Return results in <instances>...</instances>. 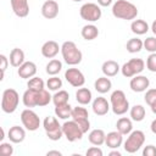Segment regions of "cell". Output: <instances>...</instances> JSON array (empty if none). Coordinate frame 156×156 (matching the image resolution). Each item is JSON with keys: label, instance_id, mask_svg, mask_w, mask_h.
Returning <instances> with one entry per match:
<instances>
[{"label": "cell", "instance_id": "cell-1", "mask_svg": "<svg viewBox=\"0 0 156 156\" xmlns=\"http://www.w3.org/2000/svg\"><path fill=\"white\" fill-rule=\"evenodd\" d=\"M111 11L116 18L126 20V21L135 20L138 16L136 6L128 0H117L116 2H113Z\"/></svg>", "mask_w": 156, "mask_h": 156}, {"label": "cell", "instance_id": "cell-2", "mask_svg": "<svg viewBox=\"0 0 156 156\" xmlns=\"http://www.w3.org/2000/svg\"><path fill=\"white\" fill-rule=\"evenodd\" d=\"M61 55H62L63 61L68 66L79 65L82 62V58H83L82 51L78 49L76 43L71 41V40H67L61 45Z\"/></svg>", "mask_w": 156, "mask_h": 156}, {"label": "cell", "instance_id": "cell-3", "mask_svg": "<svg viewBox=\"0 0 156 156\" xmlns=\"http://www.w3.org/2000/svg\"><path fill=\"white\" fill-rule=\"evenodd\" d=\"M110 105H111L112 112L117 116H122L129 110V101H128L124 91L121 89L112 91V94L110 96Z\"/></svg>", "mask_w": 156, "mask_h": 156}, {"label": "cell", "instance_id": "cell-4", "mask_svg": "<svg viewBox=\"0 0 156 156\" xmlns=\"http://www.w3.org/2000/svg\"><path fill=\"white\" fill-rule=\"evenodd\" d=\"M43 127L45 129L46 136L52 140V141H57L63 136V132H62V126L58 123L57 117L54 116H46L43 121Z\"/></svg>", "mask_w": 156, "mask_h": 156}, {"label": "cell", "instance_id": "cell-5", "mask_svg": "<svg viewBox=\"0 0 156 156\" xmlns=\"http://www.w3.org/2000/svg\"><path fill=\"white\" fill-rule=\"evenodd\" d=\"M18 102H20V95L15 89L7 88L2 91L1 110L5 113H13L18 107Z\"/></svg>", "mask_w": 156, "mask_h": 156}, {"label": "cell", "instance_id": "cell-6", "mask_svg": "<svg viewBox=\"0 0 156 156\" xmlns=\"http://www.w3.org/2000/svg\"><path fill=\"white\" fill-rule=\"evenodd\" d=\"M145 143V134L143 130H132L128 134L127 140L123 143V147L126 152L134 154L141 149V146Z\"/></svg>", "mask_w": 156, "mask_h": 156}, {"label": "cell", "instance_id": "cell-7", "mask_svg": "<svg viewBox=\"0 0 156 156\" xmlns=\"http://www.w3.org/2000/svg\"><path fill=\"white\" fill-rule=\"evenodd\" d=\"M79 15L87 22H96L101 18L102 11L100 9V5L95 2H85L80 6Z\"/></svg>", "mask_w": 156, "mask_h": 156}, {"label": "cell", "instance_id": "cell-8", "mask_svg": "<svg viewBox=\"0 0 156 156\" xmlns=\"http://www.w3.org/2000/svg\"><path fill=\"white\" fill-rule=\"evenodd\" d=\"M145 68V62L143 58H130L123 66L121 67V72L123 77L126 78H132L136 74H140Z\"/></svg>", "mask_w": 156, "mask_h": 156}, {"label": "cell", "instance_id": "cell-9", "mask_svg": "<svg viewBox=\"0 0 156 156\" xmlns=\"http://www.w3.org/2000/svg\"><path fill=\"white\" fill-rule=\"evenodd\" d=\"M71 118L79 126V128L84 134L88 133V130L90 129V122H89V113L85 107H82V106L73 107Z\"/></svg>", "mask_w": 156, "mask_h": 156}, {"label": "cell", "instance_id": "cell-10", "mask_svg": "<svg viewBox=\"0 0 156 156\" xmlns=\"http://www.w3.org/2000/svg\"><path fill=\"white\" fill-rule=\"evenodd\" d=\"M21 122L23 127L29 132H34L40 127L39 116L30 108H26L21 112Z\"/></svg>", "mask_w": 156, "mask_h": 156}, {"label": "cell", "instance_id": "cell-11", "mask_svg": "<svg viewBox=\"0 0 156 156\" xmlns=\"http://www.w3.org/2000/svg\"><path fill=\"white\" fill-rule=\"evenodd\" d=\"M62 132H63V136H66V139L71 143H74L77 140H80L83 138V132L79 128V126L72 119V121H66L62 124Z\"/></svg>", "mask_w": 156, "mask_h": 156}, {"label": "cell", "instance_id": "cell-12", "mask_svg": "<svg viewBox=\"0 0 156 156\" xmlns=\"http://www.w3.org/2000/svg\"><path fill=\"white\" fill-rule=\"evenodd\" d=\"M65 78L74 88H80L85 83V77L82 73V71L78 69V68H74V67H71V68H67L66 69Z\"/></svg>", "mask_w": 156, "mask_h": 156}, {"label": "cell", "instance_id": "cell-13", "mask_svg": "<svg viewBox=\"0 0 156 156\" xmlns=\"http://www.w3.org/2000/svg\"><path fill=\"white\" fill-rule=\"evenodd\" d=\"M150 85V80L147 77L141 76V74H136L134 77H132L130 82H129V87L134 93H143L146 91L147 88Z\"/></svg>", "mask_w": 156, "mask_h": 156}, {"label": "cell", "instance_id": "cell-14", "mask_svg": "<svg viewBox=\"0 0 156 156\" xmlns=\"http://www.w3.org/2000/svg\"><path fill=\"white\" fill-rule=\"evenodd\" d=\"M91 108H93V112L95 115H98V116H105L110 111L111 105L107 101V99H105L104 96H98V98H95L93 100Z\"/></svg>", "mask_w": 156, "mask_h": 156}, {"label": "cell", "instance_id": "cell-15", "mask_svg": "<svg viewBox=\"0 0 156 156\" xmlns=\"http://www.w3.org/2000/svg\"><path fill=\"white\" fill-rule=\"evenodd\" d=\"M17 74L22 79H30L37 74V65L32 61H24L17 69Z\"/></svg>", "mask_w": 156, "mask_h": 156}, {"label": "cell", "instance_id": "cell-16", "mask_svg": "<svg viewBox=\"0 0 156 156\" xmlns=\"http://www.w3.org/2000/svg\"><path fill=\"white\" fill-rule=\"evenodd\" d=\"M41 15L48 20H52L58 15V4L55 0H46L41 5Z\"/></svg>", "mask_w": 156, "mask_h": 156}, {"label": "cell", "instance_id": "cell-17", "mask_svg": "<svg viewBox=\"0 0 156 156\" xmlns=\"http://www.w3.org/2000/svg\"><path fill=\"white\" fill-rule=\"evenodd\" d=\"M11 2V7L13 13L17 17H27L29 13V5H28V0H10Z\"/></svg>", "mask_w": 156, "mask_h": 156}, {"label": "cell", "instance_id": "cell-18", "mask_svg": "<svg viewBox=\"0 0 156 156\" xmlns=\"http://www.w3.org/2000/svg\"><path fill=\"white\" fill-rule=\"evenodd\" d=\"M40 51H41V55L44 57H46V58H54L58 54V51H61V46L55 40H48V41H45L43 44Z\"/></svg>", "mask_w": 156, "mask_h": 156}, {"label": "cell", "instance_id": "cell-19", "mask_svg": "<svg viewBox=\"0 0 156 156\" xmlns=\"http://www.w3.org/2000/svg\"><path fill=\"white\" fill-rule=\"evenodd\" d=\"M7 138L13 144H20L26 139V130L23 127L12 126L7 132Z\"/></svg>", "mask_w": 156, "mask_h": 156}, {"label": "cell", "instance_id": "cell-20", "mask_svg": "<svg viewBox=\"0 0 156 156\" xmlns=\"http://www.w3.org/2000/svg\"><path fill=\"white\" fill-rule=\"evenodd\" d=\"M105 144L110 149H118L123 144V134H121L118 130H113L106 134Z\"/></svg>", "mask_w": 156, "mask_h": 156}, {"label": "cell", "instance_id": "cell-21", "mask_svg": "<svg viewBox=\"0 0 156 156\" xmlns=\"http://www.w3.org/2000/svg\"><path fill=\"white\" fill-rule=\"evenodd\" d=\"M105 139H106V134L102 129H93L90 130V133L88 134V140L91 145L95 146H101L102 144H105Z\"/></svg>", "mask_w": 156, "mask_h": 156}, {"label": "cell", "instance_id": "cell-22", "mask_svg": "<svg viewBox=\"0 0 156 156\" xmlns=\"http://www.w3.org/2000/svg\"><path fill=\"white\" fill-rule=\"evenodd\" d=\"M101 71H102L104 76H106V77H115L121 71V67H119L118 62H116L113 60H107L102 63Z\"/></svg>", "mask_w": 156, "mask_h": 156}, {"label": "cell", "instance_id": "cell-23", "mask_svg": "<svg viewBox=\"0 0 156 156\" xmlns=\"http://www.w3.org/2000/svg\"><path fill=\"white\" fill-rule=\"evenodd\" d=\"M94 88H95V90H96L98 93H100V94H106L107 91L111 90V88H112V82H111L110 78L106 77V76L99 77V78L95 80V83H94Z\"/></svg>", "mask_w": 156, "mask_h": 156}, {"label": "cell", "instance_id": "cell-24", "mask_svg": "<svg viewBox=\"0 0 156 156\" xmlns=\"http://www.w3.org/2000/svg\"><path fill=\"white\" fill-rule=\"evenodd\" d=\"M76 100L79 105H89L93 100L91 91L88 88H78V90L76 91Z\"/></svg>", "mask_w": 156, "mask_h": 156}, {"label": "cell", "instance_id": "cell-25", "mask_svg": "<svg viewBox=\"0 0 156 156\" xmlns=\"http://www.w3.org/2000/svg\"><path fill=\"white\" fill-rule=\"evenodd\" d=\"M10 65L12 67H20L24 62V51L20 48H15L10 52Z\"/></svg>", "mask_w": 156, "mask_h": 156}, {"label": "cell", "instance_id": "cell-26", "mask_svg": "<svg viewBox=\"0 0 156 156\" xmlns=\"http://www.w3.org/2000/svg\"><path fill=\"white\" fill-rule=\"evenodd\" d=\"M116 128L117 130L123 134V135H128L132 130H133V122H132V118H128V117H121L117 123H116Z\"/></svg>", "mask_w": 156, "mask_h": 156}, {"label": "cell", "instance_id": "cell-27", "mask_svg": "<svg viewBox=\"0 0 156 156\" xmlns=\"http://www.w3.org/2000/svg\"><path fill=\"white\" fill-rule=\"evenodd\" d=\"M130 29L134 34L136 35H143L146 34L149 30V24L146 21L144 20H133V22L130 23Z\"/></svg>", "mask_w": 156, "mask_h": 156}, {"label": "cell", "instance_id": "cell-28", "mask_svg": "<svg viewBox=\"0 0 156 156\" xmlns=\"http://www.w3.org/2000/svg\"><path fill=\"white\" fill-rule=\"evenodd\" d=\"M80 34H82L83 39L90 41V40H94V39L98 38V35H99V29H98V27H96L95 24H85V26L82 28Z\"/></svg>", "mask_w": 156, "mask_h": 156}, {"label": "cell", "instance_id": "cell-29", "mask_svg": "<svg viewBox=\"0 0 156 156\" xmlns=\"http://www.w3.org/2000/svg\"><path fill=\"white\" fill-rule=\"evenodd\" d=\"M22 102L28 108L37 106V91L32 89H27L22 95Z\"/></svg>", "mask_w": 156, "mask_h": 156}, {"label": "cell", "instance_id": "cell-30", "mask_svg": "<svg viewBox=\"0 0 156 156\" xmlns=\"http://www.w3.org/2000/svg\"><path fill=\"white\" fill-rule=\"evenodd\" d=\"M145 115H146V111L143 105H134L133 107L129 108V116H130L132 121L141 122L145 118Z\"/></svg>", "mask_w": 156, "mask_h": 156}, {"label": "cell", "instance_id": "cell-31", "mask_svg": "<svg viewBox=\"0 0 156 156\" xmlns=\"http://www.w3.org/2000/svg\"><path fill=\"white\" fill-rule=\"evenodd\" d=\"M72 108L73 107L68 102L67 104H63V105L55 106V115L60 119H68L72 116Z\"/></svg>", "mask_w": 156, "mask_h": 156}, {"label": "cell", "instance_id": "cell-32", "mask_svg": "<svg viewBox=\"0 0 156 156\" xmlns=\"http://www.w3.org/2000/svg\"><path fill=\"white\" fill-rule=\"evenodd\" d=\"M126 49L128 52L130 54H136L139 51H141L144 49V41L139 38H132L127 41L126 44Z\"/></svg>", "mask_w": 156, "mask_h": 156}, {"label": "cell", "instance_id": "cell-33", "mask_svg": "<svg viewBox=\"0 0 156 156\" xmlns=\"http://www.w3.org/2000/svg\"><path fill=\"white\" fill-rule=\"evenodd\" d=\"M61 69H62V62L60 60H57V58L50 60L48 62L46 67H45V71H46V73L49 76H56V74H58L61 72Z\"/></svg>", "mask_w": 156, "mask_h": 156}, {"label": "cell", "instance_id": "cell-34", "mask_svg": "<svg viewBox=\"0 0 156 156\" xmlns=\"http://www.w3.org/2000/svg\"><path fill=\"white\" fill-rule=\"evenodd\" d=\"M50 101H52V96L50 95L49 90L43 89L37 91V106H40V107L46 106L50 104Z\"/></svg>", "mask_w": 156, "mask_h": 156}, {"label": "cell", "instance_id": "cell-35", "mask_svg": "<svg viewBox=\"0 0 156 156\" xmlns=\"http://www.w3.org/2000/svg\"><path fill=\"white\" fill-rule=\"evenodd\" d=\"M69 100V94L68 91L66 90H57L54 95H52V102L55 106H58V105H63V104H67Z\"/></svg>", "mask_w": 156, "mask_h": 156}, {"label": "cell", "instance_id": "cell-36", "mask_svg": "<svg viewBox=\"0 0 156 156\" xmlns=\"http://www.w3.org/2000/svg\"><path fill=\"white\" fill-rule=\"evenodd\" d=\"M27 87H28V89L39 91V90L45 89V83H44V80H43L40 77H35V76H34V77H32V78L27 82Z\"/></svg>", "mask_w": 156, "mask_h": 156}, {"label": "cell", "instance_id": "cell-37", "mask_svg": "<svg viewBox=\"0 0 156 156\" xmlns=\"http://www.w3.org/2000/svg\"><path fill=\"white\" fill-rule=\"evenodd\" d=\"M46 88L50 91H57L62 88V79L58 78L57 76H51L46 80Z\"/></svg>", "mask_w": 156, "mask_h": 156}, {"label": "cell", "instance_id": "cell-38", "mask_svg": "<svg viewBox=\"0 0 156 156\" xmlns=\"http://www.w3.org/2000/svg\"><path fill=\"white\" fill-rule=\"evenodd\" d=\"M144 49L150 54L156 52V37H147L144 40Z\"/></svg>", "mask_w": 156, "mask_h": 156}, {"label": "cell", "instance_id": "cell-39", "mask_svg": "<svg viewBox=\"0 0 156 156\" xmlns=\"http://www.w3.org/2000/svg\"><path fill=\"white\" fill-rule=\"evenodd\" d=\"M146 68L150 72H156V52H151L146 58Z\"/></svg>", "mask_w": 156, "mask_h": 156}, {"label": "cell", "instance_id": "cell-40", "mask_svg": "<svg viewBox=\"0 0 156 156\" xmlns=\"http://www.w3.org/2000/svg\"><path fill=\"white\" fill-rule=\"evenodd\" d=\"M0 154L2 156H12V154H13V146L10 143L1 141V144H0Z\"/></svg>", "mask_w": 156, "mask_h": 156}, {"label": "cell", "instance_id": "cell-41", "mask_svg": "<svg viewBox=\"0 0 156 156\" xmlns=\"http://www.w3.org/2000/svg\"><path fill=\"white\" fill-rule=\"evenodd\" d=\"M144 100L145 102L150 106L151 104H154L156 101V89L152 88V89H147L146 93H145V96H144Z\"/></svg>", "mask_w": 156, "mask_h": 156}, {"label": "cell", "instance_id": "cell-42", "mask_svg": "<svg viewBox=\"0 0 156 156\" xmlns=\"http://www.w3.org/2000/svg\"><path fill=\"white\" fill-rule=\"evenodd\" d=\"M102 150L99 147V146H91V147H89L88 150H87V152H85V155L87 156H102Z\"/></svg>", "mask_w": 156, "mask_h": 156}, {"label": "cell", "instance_id": "cell-43", "mask_svg": "<svg viewBox=\"0 0 156 156\" xmlns=\"http://www.w3.org/2000/svg\"><path fill=\"white\" fill-rule=\"evenodd\" d=\"M0 61H1V78H0V80H2L4 79V76H5V71H6V68H7V65H9V60H7V57L4 55V54H1L0 55Z\"/></svg>", "mask_w": 156, "mask_h": 156}, {"label": "cell", "instance_id": "cell-44", "mask_svg": "<svg viewBox=\"0 0 156 156\" xmlns=\"http://www.w3.org/2000/svg\"><path fill=\"white\" fill-rule=\"evenodd\" d=\"M143 156H156V146L155 145H146L143 149Z\"/></svg>", "mask_w": 156, "mask_h": 156}, {"label": "cell", "instance_id": "cell-45", "mask_svg": "<svg viewBox=\"0 0 156 156\" xmlns=\"http://www.w3.org/2000/svg\"><path fill=\"white\" fill-rule=\"evenodd\" d=\"M112 1L113 0H98V5H100L102 7H107V6H110L112 4Z\"/></svg>", "mask_w": 156, "mask_h": 156}, {"label": "cell", "instance_id": "cell-46", "mask_svg": "<svg viewBox=\"0 0 156 156\" xmlns=\"http://www.w3.org/2000/svg\"><path fill=\"white\" fill-rule=\"evenodd\" d=\"M46 155H48V156H52V155L61 156V155H62V152H61V151H58V150H50V151H48V152H46Z\"/></svg>", "mask_w": 156, "mask_h": 156}, {"label": "cell", "instance_id": "cell-47", "mask_svg": "<svg viewBox=\"0 0 156 156\" xmlns=\"http://www.w3.org/2000/svg\"><path fill=\"white\" fill-rule=\"evenodd\" d=\"M108 156H122V154L117 149H112V151L108 154Z\"/></svg>", "mask_w": 156, "mask_h": 156}, {"label": "cell", "instance_id": "cell-48", "mask_svg": "<svg viewBox=\"0 0 156 156\" xmlns=\"http://www.w3.org/2000/svg\"><path fill=\"white\" fill-rule=\"evenodd\" d=\"M150 129H151V132H152L154 134H156V118L151 122V124H150Z\"/></svg>", "mask_w": 156, "mask_h": 156}, {"label": "cell", "instance_id": "cell-49", "mask_svg": "<svg viewBox=\"0 0 156 156\" xmlns=\"http://www.w3.org/2000/svg\"><path fill=\"white\" fill-rule=\"evenodd\" d=\"M151 30H152V33L156 35V20L152 22V24H151Z\"/></svg>", "mask_w": 156, "mask_h": 156}, {"label": "cell", "instance_id": "cell-50", "mask_svg": "<svg viewBox=\"0 0 156 156\" xmlns=\"http://www.w3.org/2000/svg\"><path fill=\"white\" fill-rule=\"evenodd\" d=\"M150 107H151V111L156 115V101H155L154 104H151V105H150Z\"/></svg>", "mask_w": 156, "mask_h": 156}, {"label": "cell", "instance_id": "cell-51", "mask_svg": "<svg viewBox=\"0 0 156 156\" xmlns=\"http://www.w3.org/2000/svg\"><path fill=\"white\" fill-rule=\"evenodd\" d=\"M4 138H5V132H4V128H1V136H0V140L2 141Z\"/></svg>", "mask_w": 156, "mask_h": 156}, {"label": "cell", "instance_id": "cell-52", "mask_svg": "<svg viewBox=\"0 0 156 156\" xmlns=\"http://www.w3.org/2000/svg\"><path fill=\"white\" fill-rule=\"evenodd\" d=\"M72 1H74V2H79V1H82V0H72Z\"/></svg>", "mask_w": 156, "mask_h": 156}]
</instances>
